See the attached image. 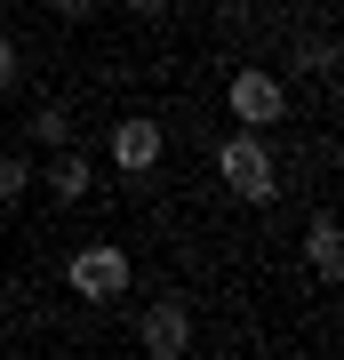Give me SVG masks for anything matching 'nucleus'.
I'll list each match as a JSON object with an SVG mask.
<instances>
[{"label": "nucleus", "mask_w": 344, "mask_h": 360, "mask_svg": "<svg viewBox=\"0 0 344 360\" xmlns=\"http://www.w3.org/2000/svg\"><path fill=\"white\" fill-rule=\"evenodd\" d=\"M160 160V120H120V129H113V168H128V176H144V168H153Z\"/></svg>", "instance_id": "nucleus-4"}, {"label": "nucleus", "mask_w": 344, "mask_h": 360, "mask_svg": "<svg viewBox=\"0 0 344 360\" xmlns=\"http://www.w3.org/2000/svg\"><path fill=\"white\" fill-rule=\"evenodd\" d=\"M49 8H56V16H72V25H80V16H96L104 0H49Z\"/></svg>", "instance_id": "nucleus-10"}, {"label": "nucleus", "mask_w": 344, "mask_h": 360, "mask_svg": "<svg viewBox=\"0 0 344 360\" xmlns=\"http://www.w3.org/2000/svg\"><path fill=\"white\" fill-rule=\"evenodd\" d=\"M72 296H80V304H120V296H128V257L113 240L72 248Z\"/></svg>", "instance_id": "nucleus-2"}, {"label": "nucleus", "mask_w": 344, "mask_h": 360, "mask_svg": "<svg viewBox=\"0 0 344 360\" xmlns=\"http://www.w3.org/2000/svg\"><path fill=\"white\" fill-rule=\"evenodd\" d=\"M8 72H16V49H8V32H0V96H8Z\"/></svg>", "instance_id": "nucleus-11"}, {"label": "nucleus", "mask_w": 344, "mask_h": 360, "mask_svg": "<svg viewBox=\"0 0 344 360\" xmlns=\"http://www.w3.org/2000/svg\"><path fill=\"white\" fill-rule=\"evenodd\" d=\"M32 136L49 144V153H56V144H72V112H64V104H40V112H32Z\"/></svg>", "instance_id": "nucleus-9"}, {"label": "nucleus", "mask_w": 344, "mask_h": 360, "mask_svg": "<svg viewBox=\"0 0 344 360\" xmlns=\"http://www.w3.org/2000/svg\"><path fill=\"white\" fill-rule=\"evenodd\" d=\"M40 176H49V193H56V200H89V184H96V160H89V153H72V144H56V160L40 168Z\"/></svg>", "instance_id": "nucleus-6"}, {"label": "nucleus", "mask_w": 344, "mask_h": 360, "mask_svg": "<svg viewBox=\"0 0 344 360\" xmlns=\"http://www.w3.org/2000/svg\"><path fill=\"white\" fill-rule=\"evenodd\" d=\"M184 345H192V321H184V304H168V296H160V304L144 312V352H153V360H177Z\"/></svg>", "instance_id": "nucleus-5"}, {"label": "nucleus", "mask_w": 344, "mask_h": 360, "mask_svg": "<svg viewBox=\"0 0 344 360\" xmlns=\"http://www.w3.org/2000/svg\"><path fill=\"white\" fill-rule=\"evenodd\" d=\"M224 104H232V120H241V129H272V120H288V89L272 72H232V89H224Z\"/></svg>", "instance_id": "nucleus-3"}, {"label": "nucleus", "mask_w": 344, "mask_h": 360, "mask_svg": "<svg viewBox=\"0 0 344 360\" xmlns=\"http://www.w3.org/2000/svg\"><path fill=\"white\" fill-rule=\"evenodd\" d=\"M217 176L232 184V200H248V208L281 200V160L256 144V129H232V136L217 144Z\"/></svg>", "instance_id": "nucleus-1"}, {"label": "nucleus", "mask_w": 344, "mask_h": 360, "mask_svg": "<svg viewBox=\"0 0 344 360\" xmlns=\"http://www.w3.org/2000/svg\"><path fill=\"white\" fill-rule=\"evenodd\" d=\"M305 257H312V272H320V281H344V232H336V217H312Z\"/></svg>", "instance_id": "nucleus-7"}, {"label": "nucleus", "mask_w": 344, "mask_h": 360, "mask_svg": "<svg viewBox=\"0 0 344 360\" xmlns=\"http://www.w3.org/2000/svg\"><path fill=\"white\" fill-rule=\"evenodd\" d=\"M120 8H144V16H153V8H168V0H120Z\"/></svg>", "instance_id": "nucleus-12"}, {"label": "nucleus", "mask_w": 344, "mask_h": 360, "mask_svg": "<svg viewBox=\"0 0 344 360\" xmlns=\"http://www.w3.org/2000/svg\"><path fill=\"white\" fill-rule=\"evenodd\" d=\"M25 193H32V160L25 153H0V208H16Z\"/></svg>", "instance_id": "nucleus-8"}]
</instances>
